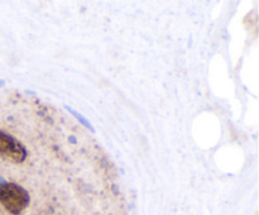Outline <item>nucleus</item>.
<instances>
[{"instance_id": "obj_1", "label": "nucleus", "mask_w": 259, "mask_h": 215, "mask_svg": "<svg viewBox=\"0 0 259 215\" xmlns=\"http://www.w3.org/2000/svg\"><path fill=\"white\" fill-rule=\"evenodd\" d=\"M0 204L13 215H20L29 205V194L22 186L0 180Z\"/></svg>"}, {"instance_id": "obj_2", "label": "nucleus", "mask_w": 259, "mask_h": 215, "mask_svg": "<svg viewBox=\"0 0 259 215\" xmlns=\"http://www.w3.org/2000/svg\"><path fill=\"white\" fill-rule=\"evenodd\" d=\"M0 157L15 163H20L27 157V151L14 137L0 132Z\"/></svg>"}]
</instances>
